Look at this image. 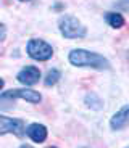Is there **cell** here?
I'll use <instances>...</instances> for the list:
<instances>
[{"instance_id": "6da1fadb", "label": "cell", "mask_w": 129, "mask_h": 148, "mask_svg": "<svg viewBox=\"0 0 129 148\" xmlns=\"http://www.w3.org/2000/svg\"><path fill=\"white\" fill-rule=\"evenodd\" d=\"M70 61L74 66H89L97 69H107L110 68V63L105 56L99 53H92L87 50H73L70 53Z\"/></svg>"}, {"instance_id": "7a4b0ae2", "label": "cell", "mask_w": 129, "mask_h": 148, "mask_svg": "<svg viewBox=\"0 0 129 148\" xmlns=\"http://www.w3.org/2000/svg\"><path fill=\"white\" fill-rule=\"evenodd\" d=\"M60 31L66 39H81L86 36V27L82 26V23L74 16H63L60 19Z\"/></svg>"}, {"instance_id": "3957f363", "label": "cell", "mask_w": 129, "mask_h": 148, "mask_svg": "<svg viewBox=\"0 0 129 148\" xmlns=\"http://www.w3.org/2000/svg\"><path fill=\"white\" fill-rule=\"evenodd\" d=\"M28 55L31 58L37 60V61H45L53 55V48L52 45H48L45 40L41 39H32L28 44Z\"/></svg>"}, {"instance_id": "277c9868", "label": "cell", "mask_w": 129, "mask_h": 148, "mask_svg": "<svg viewBox=\"0 0 129 148\" xmlns=\"http://www.w3.org/2000/svg\"><path fill=\"white\" fill-rule=\"evenodd\" d=\"M24 132H26V126L21 119L0 116V135H3V134H15L18 137H23Z\"/></svg>"}, {"instance_id": "5b68a950", "label": "cell", "mask_w": 129, "mask_h": 148, "mask_svg": "<svg viewBox=\"0 0 129 148\" xmlns=\"http://www.w3.org/2000/svg\"><path fill=\"white\" fill-rule=\"evenodd\" d=\"M23 98L29 103H39L41 101V93L31 89H19V90H8L0 95V100H13V98Z\"/></svg>"}, {"instance_id": "8992f818", "label": "cell", "mask_w": 129, "mask_h": 148, "mask_svg": "<svg viewBox=\"0 0 129 148\" xmlns=\"http://www.w3.org/2000/svg\"><path fill=\"white\" fill-rule=\"evenodd\" d=\"M39 79H41V73L36 66H26L18 74V81L24 85H34L36 82H39Z\"/></svg>"}, {"instance_id": "52a82bcc", "label": "cell", "mask_w": 129, "mask_h": 148, "mask_svg": "<svg viewBox=\"0 0 129 148\" xmlns=\"http://www.w3.org/2000/svg\"><path fill=\"white\" fill-rule=\"evenodd\" d=\"M128 124H129V105H124V106L111 118L110 126L113 130H119V129H123V127H126Z\"/></svg>"}, {"instance_id": "ba28073f", "label": "cell", "mask_w": 129, "mask_h": 148, "mask_svg": "<svg viewBox=\"0 0 129 148\" xmlns=\"http://www.w3.org/2000/svg\"><path fill=\"white\" fill-rule=\"evenodd\" d=\"M26 132H28L29 138H32L36 143H42V142L47 138V129H45V126H42V124H31Z\"/></svg>"}, {"instance_id": "9c48e42d", "label": "cell", "mask_w": 129, "mask_h": 148, "mask_svg": "<svg viewBox=\"0 0 129 148\" xmlns=\"http://www.w3.org/2000/svg\"><path fill=\"white\" fill-rule=\"evenodd\" d=\"M107 23L111 27H115V29H119V27H123V24H124V18H123L119 13H108Z\"/></svg>"}, {"instance_id": "30bf717a", "label": "cell", "mask_w": 129, "mask_h": 148, "mask_svg": "<svg viewBox=\"0 0 129 148\" xmlns=\"http://www.w3.org/2000/svg\"><path fill=\"white\" fill-rule=\"evenodd\" d=\"M60 76H61V74H60L58 69H50L47 73V77H45V84H47L48 87H50V85H55L57 82L60 81Z\"/></svg>"}, {"instance_id": "8fae6325", "label": "cell", "mask_w": 129, "mask_h": 148, "mask_svg": "<svg viewBox=\"0 0 129 148\" xmlns=\"http://www.w3.org/2000/svg\"><path fill=\"white\" fill-rule=\"evenodd\" d=\"M5 34H7V29H5V26L0 23V42L5 39Z\"/></svg>"}, {"instance_id": "7c38bea8", "label": "cell", "mask_w": 129, "mask_h": 148, "mask_svg": "<svg viewBox=\"0 0 129 148\" xmlns=\"http://www.w3.org/2000/svg\"><path fill=\"white\" fill-rule=\"evenodd\" d=\"M2 87H3V79H0V90H2Z\"/></svg>"}, {"instance_id": "4fadbf2b", "label": "cell", "mask_w": 129, "mask_h": 148, "mask_svg": "<svg viewBox=\"0 0 129 148\" xmlns=\"http://www.w3.org/2000/svg\"><path fill=\"white\" fill-rule=\"evenodd\" d=\"M19 148H32V147H29V145H21Z\"/></svg>"}, {"instance_id": "5bb4252c", "label": "cell", "mask_w": 129, "mask_h": 148, "mask_svg": "<svg viewBox=\"0 0 129 148\" xmlns=\"http://www.w3.org/2000/svg\"><path fill=\"white\" fill-rule=\"evenodd\" d=\"M48 148H57V147H48Z\"/></svg>"}, {"instance_id": "9a60e30c", "label": "cell", "mask_w": 129, "mask_h": 148, "mask_svg": "<svg viewBox=\"0 0 129 148\" xmlns=\"http://www.w3.org/2000/svg\"><path fill=\"white\" fill-rule=\"evenodd\" d=\"M23 2H24V0H23Z\"/></svg>"}, {"instance_id": "2e32d148", "label": "cell", "mask_w": 129, "mask_h": 148, "mask_svg": "<svg viewBox=\"0 0 129 148\" xmlns=\"http://www.w3.org/2000/svg\"><path fill=\"white\" fill-rule=\"evenodd\" d=\"M128 148H129V147H128Z\"/></svg>"}]
</instances>
